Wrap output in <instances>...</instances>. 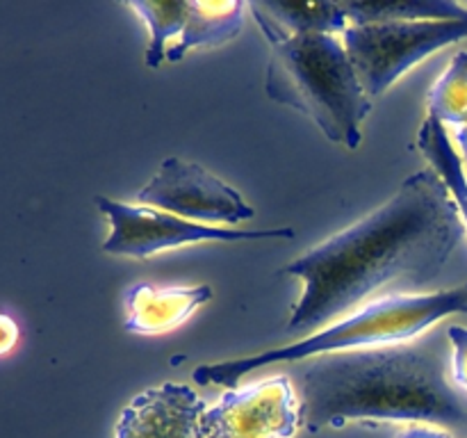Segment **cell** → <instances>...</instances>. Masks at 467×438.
<instances>
[{
	"label": "cell",
	"instance_id": "5",
	"mask_svg": "<svg viewBox=\"0 0 467 438\" xmlns=\"http://www.w3.org/2000/svg\"><path fill=\"white\" fill-rule=\"evenodd\" d=\"M467 36V16L450 21H392L349 26L345 48L368 96L395 85L409 68Z\"/></svg>",
	"mask_w": 467,
	"mask_h": 438
},
{
	"label": "cell",
	"instance_id": "1",
	"mask_svg": "<svg viewBox=\"0 0 467 438\" xmlns=\"http://www.w3.org/2000/svg\"><path fill=\"white\" fill-rule=\"evenodd\" d=\"M463 235L465 224L442 178L433 169L413 173L388 203L283 269L304 281L287 331H313L383 299V290L400 295L429 286Z\"/></svg>",
	"mask_w": 467,
	"mask_h": 438
},
{
	"label": "cell",
	"instance_id": "14",
	"mask_svg": "<svg viewBox=\"0 0 467 438\" xmlns=\"http://www.w3.org/2000/svg\"><path fill=\"white\" fill-rule=\"evenodd\" d=\"M418 149L422 151L424 158L431 162L433 172H436L438 176L442 178V182L447 185V190H450L451 199L456 201V208H459L461 219H463L467 228V178L459 153L454 151L450 135L445 132V126H442L438 119H424L418 135Z\"/></svg>",
	"mask_w": 467,
	"mask_h": 438
},
{
	"label": "cell",
	"instance_id": "3",
	"mask_svg": "<svg viewBox=\"0 0 467 438\" xmlns=\"http://www.w3.org/2000/svg\"><path fill=\"white\" fill-rule=\"evenodd\" d=\"M272 44L265 91L276 103L313 119L336 144L358 149L372 100L336 35H290L254 12Z\"/></svg>",
	"mask_w": 467,
	"mask_h": 438
},
{
	"label": "cell",
	"instance_id": "17",
	"mask_svg": "<svg viewBox=\"0 0 467 438\" xmlns=\"http://www.w3.org/2000/svg\"><path fill=\"white\" fill-rule=\"evenodd\" d=\"M447 338L451 342V377L467 392V328L454 324L447 328Z\"/></svg>",
	"mask_w": 467,
	"mask_h": 438
},
{
	"label": "cell",
	"instance_id": "4",
	"mask_svg": "<svg viewBox=\"0 0 467 438\" xmlns=\"http://www.w3.org/2000/svg\"><path fill=\"white\" fill-rule=\"evenodd\" d=\"M456 313H467V283L451 287V290L431 292V295L383 297V299L363 306L342 322L313 333L295 345L276 347V349L246 356V359L201 365L194 370L192 379L199 386L237 388L242 377L263 365L295 363V360L310 359V356L340 354L351 347L397 345V342L420 336L429 327Z\"/></svg>",
	"mask_w": 467,
	"mask_h": 438
},
{
	"label": "cell",
	"instance_id": "19",
	"mask_svg": "<svg viewBox=\"0 0 467 438\" xmlns=\"http://www.w3.org/2000/svg\"><path fill=\"white\" fill-rule=\"evenodd\" d=\"M400 438H454L450 432H442V429L433 427H410L409 432L401 433Z\"/></svg>",
	"mask_w": 467,
	"mask_h": 438
},
{
	"label": "cell",
	"instance_id": "13",
	"mask_svg": "<svg viewBox=\"0 0 467 438\" xmlns=\"http://www.w3.org/2000/svg\"><path fill=\"white\" fill-rule=\"evenodd\" d=\"M342 5L351 26L392 21H450V18L467 16V5L454 0H374V3Z\"/></svg>",
	"mask_w": 467,
	"mask_h": 438
},
{
	"label": "cell",
	"instance_id": "16",
	"mask_svg": "<svg viewBox=\"0 0 467 438\" xmlns=\"http://www.w3.org/2000/svg\"><path fill=\"white\" fill-rule=\"evenodd\" d=\"M429 117L451 126L467 123V50H461L451 57L436 85L429 91Z\"/></svg>",
	"mask_w": 467,
	"mask_h": 438
},
{
	"label": "cell",
	"instance_id": "8",
	"mask_svg": "<svg viewBox=\"0 0 467 438\" xmlns=\"http://www.w3.org/2000/svg\"><path fill=\"white\" fill-rule=\"evenodd\" d=\"M137 201L196 222L237 224L251 219L255 210L235 187L210 173L201 164L167 158L153 178L137 192Z\"/></svg>",
	"mask_w": 467,
	"mask_h": 438
},
{
	"label": "cell",
	"instance_id": "10",
	"mask_svg": "<svg viewBox=\"0 0 467 438\" xmlns=\"http://www.w3.org/2000/svg\"><path fill=\"white\" fill-rule=\"evenodd\" d=\"M214 297L210 286L155 287L137 283L126 290V328L130 333L153 336L181 327L199 306Z\"/></svg>",
	"mask_w": 467,
	"mask_h": 438
},
{
	"label": "cell",
	"instance_id": "2",
	"mask_svg": "<svg viewBox=\"0 0 467 438\" xmlns=\"http://www.w3.org/2000/svg\"><path fill=\"white\" fill-rule=\"evenodd\" d=\"M349 420L465 422L467 409L450 386L433 347H383L319 356L301 372L299 422L308 432Z\"/></svg>",
	"mask_w": 467,
	"mask_h": 438
},
{
	"label": "cell",
	"instance_id": "7",
	"mask_svg": "<svg viewBox=\"0 0 467 438\" xmlns=\"http://www.w3.org/2000/svg\"><path fill=\"white\" fill-rule=\"evenodd\" d=\"M299 402L285 374L228 388L201 418L203 438H292L299 429Z\"/></svg>",
	"mask_w": 467,
	"mask_h": 438
},
{
	"label": "cell",
	"instance_id": "18",
	"mask_svg": "<svg viewBox=\"0 0 467 438\" xmlns=\"http://www.w3.org/2000/svg\"><path fill=\"white\" fill-rule=\"evenodd\" d=\"M18 340V327L7 313H0V356L12 351V347Z\"/></svg>",
	"mask_w": 467,
	"mask_h": 438
},
{
	"label": "cell",
	"instance_id": "9",
	"mask_svg": "<svg viewBox=\"0 0 467 438\" xmlns=\"http://www.w3.org/2000/svg\"><path fill=\"white\" fill-rule=\"evenodd\" d=\"M205 404L185 383H162L140 392L121 411L114 438H203Z\"/></svg>",
	"mask_w": 467,
	"mask_h": 438
},
{
	"label": "cell",
	"instance_id": "6",
	"mask_svg": "<svg viewBox=\"0 0 467 438\" xmlns=\"http://www.w3.org/2000/svg\"><path fill=\"white\" fill-rule=\"evenodd\" d=\"M96 208L108 217L112 233L103 242L105 254L149 258L158 251L173 246L196 245V242H242L263 240V237H292V228L274 231H233V228L205 226L199 222H187L176 214L162 213L150 205H130L121 201L96 196Z\"/></svg>",
	"mask_w": 467,
	"mask_h": 438
},
{
	"label": "cell",
	"instance_id": "12",
	"mask_svg": "<svg viewBox=\"0 0 467 438\" xmlns=\"http://www.w3.org/2000/svg\"><path fill=\"white\" fill-rule=\"evenodd\" d=\"M249 7L290 35H345L349 27L342 3H254Z\"/></svg>",
	"mask_w": 467,
	"mask_h": 438
},
{
	"label": "cell",
	"instance_id": "20",
	"mask_svg": "<svg viewBox=\"0 0 467 438\" xmlns=\"http://www.w3.org/2000/svg\"><path fill=\"white\" fill-rule=\"evenodd\" d=\"M456 141H459L461 151H463V158L467 162V123H465V126L459 128V132H456Z\"/></svg>",
	"mask_w": 467,
	"mask_h": 438
},
{
	"label": "cell",
	"instance_id": "11",
	"mask_svg": "<svg viewBox=\"0 0 467 438\" xmlns=\"http://www.w3.org/2000/svg\"><path fill=\"white\" fill-rule=\"evenodd\" d=\"M246 3L226 0V3H190L185 30L176 44L167 50L169 62H178L192 48H217L235 39L244 26Z\"/></svg>",
	"mask_w": 467,
	"mask_h": 438
},
{
	"label": "cell",
	"instance_id": "15",
	"mask_svg": "<svg viewBox=\"0 0 467 438\" xmlns=\"http://www.w3.org/2000/svg\"><path fill=\"white\" fill-rule=\"evenodd\" d=\"M132 12L140 14L141 21L150 27V44L146 48V67L158 68L167 59V41L181 36L190 16V3H128Z\"/></svg>",
	"mask_w": 467,
	"mask_h": 438
}]
</instances>
